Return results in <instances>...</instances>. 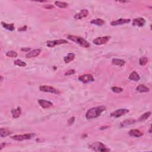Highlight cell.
Listing matches in <instances>:
<instances>
[{"instance_id": "1", "label": "cell", "mask_w": 152, "mask_h": 152, "mask_svg": "<svg viewBox=\"0 0 152 152\" xmlns=\"http://www.w3.org/2000/svg\"><path fill=\"white\" fill-rule=\"evenodd\" d=\"M105 110H106V107L103 106H97L89 109L86 114V119L92 120L97 118Z\"/></svg>"}, {"instance_id": "2", "label": "cell", "mask_w": 152, "mask_h": 152, "mask_svg": "<svg viewBox=\"0 0 152 152\" xmlns=\"http://www.w3.org/2000/svg\"><path fill=\"white\" fill-rule=\"evenodd\" d=\"M67 38L68 39L75 42V43L79 45L80 46H82V47L88 48L90 46V44H89V42L87 41L84 38H81V37L74 36V35H68Z\"/></svg>"}, {"instance_id": "3", "label": "cell", "mask_w": 152, "mask_h": 152, "mask_svg": "<svg viewBox=\"0 0 152 152\" xmlns=\"http://www.w3.org/2000/svg\"><path fill=\"white\" fill-rule=\"evenodd\" d=\"M90 148L92 149L93 151H100V152H105L110 151V149H108L104 144L102 142H97L92 143L90 146Z\"/></svg>"}, {"instance_id": "4", "label": "cell", "mask_w": 152, "mask_h": 152, "mask_svg": "<svg viewBox=\"0 0 152 152\" xmlns=\"http://www.w3.org/2000/svg\"><path fill=\"white\" fill-rule=\"evenodd\" d=\"M39 90L41 92H48V93H51L59 94L60 92L58 90L55 89L53 87L47 86V85H43V86H40L39 87Z\"/></svg>"}, {"instance_id": "5", "label": "cell", "mask_w": 152, "mask_h": 152, "mask_svg": "<svg viewBox=\"0 0 152 152\" xmlns=\"http://www.w3.org/2000/svg\"><path fill=\"white\" fill-rule=\"evenodd\" d=\"M34 136V134H25L21 135H15V136L11 137V138L16 141H23L26 140H29V139H31Z\"/></svg>"}, {"instance_id": "6", "label": "cell", "mask_w": 152, "mask_h": 152, "mask_svg": "<svg viewBox=\"0 0 152 152\" xmlns=\"http://www.w3.org/2000/svg\"><path fill=\"white\" fill-rule=\"evenodd\" d=\"M129 112V111L128 109H125V108H121V109H118V110L112 112L110 115L111 117L116 118L121 117V116L127 114V113H128Z\"/></svg>"}, {"instance_id": "7", "label": "cell", "mask_w": 152, "mask_h": 152, "mask_svg": "<svg viewBox=\"0 0 152 152\" xmlns=\"http://www.w3.org/2000/svg\"><path fill=\"white\" fill-rule=\"evenodd\" d=\"M111 39V36H106L103 37H99L93 40V43L96 45H101L106 44Z\"/></svg>"}, {"instance_id": "8", "label": "cell", "mask_w": 152, "mask_h": 152, "mask_svg": "<svg viewBox=\"0 0 152 152\" xmlns=\"http://www.w3.org/2000/svg\"><path fill=\"white\" fill-rule=\"evenodd\" d=\"M68 44V42L65 39H60V40H48L46 42V45L49 48H53L54 46L62 44Z\"/></svg>"}, {"instance_id": "9", "label": "cell", "mask_w": 152, "mask_h": 152, "mask_svg": "<svg viewBox=\"0 0 152 152\" xmlns=\"http://www.w3.org/2000/svg\"><path fill=\"white\" fill-rule=\"evenodd\" d=\"M79 80L84 83L93 82L94 80L93 76L92 74H86L80 75L79 77Z\"/></svg>"}, {"instance_id": "10", "label": "cell", "mask_w": 152, "mask_h": 152, "mask_svg": "<svg viewBox=\"0 0 152 152\" xmlns=\"http://www.w3.org/2000/svg\"><path fill=\"white\" fill-rule=\"evenodd\" d=\"M146 23V20L144 18L139 17L134 18L133 21V26L135 27H143Z\"/></svg>"}, {"instance_id": "11", "label": "cell", "mask_w": 152, "mask_h": 152, "mask_svg": "<svg viewBox=\"0 0 152 152\" xmlns=\"http://www.w3.org/2000/svg\"><path fill=\"white\" fill-rule=\"evenodd\" d=\"M131 21V19L129 18H120L115 21H113L111 23V25L113 26H116L125 25V24L129 23Z\"/></svg>"}, {"instance_id": "12", "label": "cell", "mask_w": 152, "mask_h": 152, "mask_svg": "<svg viewBox=\"0 0 152 152\" xmlns=\"http://www.w3.org/2000/svg\"><path fill=\"white\" fill-rule=\"evenodd\" d=\"M38 103L40 106L44 109H48L53 106V103L45 99H39Z\"/></svg>"}, {"instance_id": "13", "label": "cell", "mask_w": 152, "mask_h": 152, "mask_svg": "<svg viewBox=\"0 0 152 152\" xmlns=\"http://www.w3.org/2000/svg\"><path fill=\"white\" fill-rule=\"evenodd\" d=\"M88 10H86V9H83V10H81L79 13L75 14L74 16V18L77 20H81L83 18L86 17L88 16Z\"/></svg>"}, {"instance_id": "14", "label": "cell", "mask_w": 152, "mask_h": 152, "mask_svg": "<svg viewBox=\"0 0 152 152\" xmlns=\"http://www.w3.org/2000/svg\"><path fill=\"white\" fill-rule=\"evenodd\" d=\"M40 52H41V50L40 49H34L33 50V51L29 52L26 55V57L27 58H34V57H38V55H39Z\"/></svg>"}, {"instance_id": "15", "label": "cell", "mask_w": 152, "mask_h": 152, "mask_svg": "<svg viewBox=\"0 0 152 152\" xmlns=\"http://www.w3.org/2000/svg\"><path fill=\"white\" fill-rule=\"evenodd\" d=\"M129 135L131 137H137V138H139V137L143 136V133L142 131L138 130V129H131V130L129 131Z\"/></svg>"}, {"instance_id": "16", "label": "cell", "mask_w": 152, "mask_h": 152, "mask_svg": "<svg viewBox=\"0 0 152 152\" xmlns=\"http://www.w3.org/2000/svg\"><path fill=\"white\" fill-rule=\"evenodd\" d=\"M12 114L13 118H18L21 114V109L20 107H17L16 109H13L12 110Z\"/></svg>"}, {"instance_id": "17", "label": "cell", "mask_w": 152, "mask_h": 152, "mask_svg": "<svg viewBox=\"0 0 152 152\" xmlns=\"http://www.w3.org/2000/svg\"><path fill=\"white\" fill-rule=\"evenodd\" d=\"M136 122V120H133V119H129V120H126L123 122H122L121 124H120V127L123 128L127 127V126L132 125V124H134L135 122Z\"/></svg>"}, {"instance_id": "18", "label": "cell", "mask_w": 152, "mask_h": 152, "mask_svg": "<svg viewBox=\"0 0 152 152\" xmlns=\"http://www.w3.org/2000/svg\"><path fill=\"white\" fill-rule=\"evenodd\" d=\"M75 54L73 53H69L64 58V61L65 63H69L73 61L75 59Z\"/></svg>"}, {"instance_id": "19", "label": "cell", "mask_w": 152, "mask_h": 152, "mask_svg": "<svg viewBox=\"0 0 152 152\" xmlns=\"http://www.w3.org/2000/svg\"><path fill=\"white\" fill-rule=\"evenodd\" d=\"M136 90L140 93H145V92H149L150 91V89L147 88L144 84H140L137 87Z\"/></svg>"}, {"instance_id": "20", "label": "cell", "mask_w": 152, "mask_h": 152, "mask_svg": "<svg viewBox=\"0 0 152 152\" xmlns=\"http://www.w3.org/2000/svg\"><path fill=\"white\" fill-rule=\"evenodd\" d=\"M1 25L3 26V27L4 28H5L7 30H10V31H13L15 29V27H14V25L13 23H11V24H8L5 23V22L2 21L1 22Z\"/></svg>"}, {"instance_id": "21", "label": "cell", "mask_w": 152, "mask_h": 152, "mask_svg": "<svg viewBox=\"0 0 152 152\" xmlns=\"http://www.w3.org/2000/svg\"><path fill=\"white\" fill-rule=\"evenodd\" d=\"M140 76H139L138 73H137L136 71L132 72L129 76V79L134 81H138L139 80H140Z\"/></svg>"}, {"instance_id": "22", "label": "cell", "mask_w": 152, "mask_h": 152, "mask_svg": "<svg viewBox=\"0 0 152 152\" xmlns=\"http://www.w3.org/2000/svg\"><path fill=\"white\" fill-rule=\"evenodd\" d=\"M112 63L113 64L116 65V66L122 67L125 65V61L121 60V59L114 58L112 60Z\"/></svg>"}, {"instance_id": "23", "label": "cell", "mask_w": 152, "mask_h": 152, "mask_svg": "<svg viewBox=\"0 0 152 152\" xmlns=\"http://www.w3.org/2000/svg\"><path fill=\"white\" fill-rule=\"evenodd\" d=\"M12 134V132L10 131H9L8 129L4 128H1L0 129V136L1 137H5L9 136Z\"/></svg>"}, {"instance_id": "24", "label": "cell", "mask_w": 152, "mask_h": 152, "mask_svg": "<svg viewBox=\"0 0 152 152\" xmlns=\"http://www.w3.org/2000/svg\"><path fill=\"white\" fill-rule=\"evenodd\" d=\"M105 21L102 18H96V19H93L90 21V23L92 25H97V26H102L105 24Z\"/></svg>"}, {"instance_id": "25", "label": "cell", "mask_w": 152, "mask_h": 152, "mask_svg": "<svg viewBox=\"0 0 152 152\" xmlns=\"http://www.w3.org/2000/svg\"><path fill=\"white\" fill-rule=\"evenodd\" d=\"M151 112H147L146 113H144V114H143L142 116H140V118H138V121L139 122H142V121H146V120H147L148 118H149L150 116L151 115Z\"/></svg>"}, {"instance_id": "26", "label": "cell", "mask_w": 152, "mask_h": 152, "mask_svg": "<svg viewBox=\"0 0 152 152\" xmlns=\"http://www.w3.org/2000/svg\"><path fill=\"white\" fill-rule=\"evenodd\" d=\"M55 5L58 7H59V8H66V7L68 6L67 3H65V2H62V1H55Z\"/></svg>"}, {"instance_id": "27", "label": "cell", "mask_w": 152, "mask_h": 152, "mask_svg": "<svg viewBox=\"0 0 152 152\" xmlns=\"http://www.w3.org/2000/svg\"><path fill=\"white\" fill-rule=\"evenodd\" d=\"M14 65L18 67H25L27 66L26 63L20 60H17L14 61Z\"/></svg>"}, {"instance_id": "28", "label": "cell", "mask_w": 152, "mask_h": 152, "mask_svg": "<svg viewBox=\"0 0 152 152\" xmlns=\"http://www.w3.org/2000/svg\"><path fill=\"white\" fill-rule=\"evenodd\" d=\"M147 62H148V59L147 57H142V58H140V60H139V64H140L141 66H146Z\"/></svg>"}, {"instance_id": "29", "label": "cell", "mask_w": 152, "mask_h": 152, "mask_svg": "<svg viewBox=\"0 0 152 152\" xmlns=\"http://www.w3.org/2000/svg\"><path fill=\"white\" fill-rule=\"evenodd\" d=\"M6 55L8 57H11V58H16L17 56V53L15 51H10L7 52L6 53Z\"/></svg>"}, {"instance_id": "30", "label": "cell", "mask_w": 152, "mask_h": 152, "mask_svg": "<svg viewBox=\"0 0 152 152\" xmlns=\"http://www.w3.org/2000/svg\"><path fill=\"white\" fill-rule=\"evenodd\" d=\"M111 90H112L113 92L116 93H120L123 91V89L121 88H118V87H112L111 88Z\"/></svg>"}, {"instance_id": "31", "label": "cell", "mask_w": 152, "mask_h": 152, "mask_svg": "<svg viewBox=\"0 0 152 152\" xmlns=\"http://www.w3.org/2000/svg\"><path fill=\"white\" fill-rule=\"evenodd\" d=\"M75 73V71L74 70H68L65 73V75L66 76H68V75H71L72 74H74Z\"/></svg>"}, {"instance_id": "32", "label": "cell", "mask_w": 152, "mask_h": 152, "mask_svg": "<svg viewBox=\"0 0 152 152\" xmlns=\"http://www.w3.org/2000/svg\"><path fill=\"white\" fill-rule=\"evenodd\" d=\"M74 121H75V117H74V116H73V117L70 118V119H68V125H72V124H73L74 122Z\"/></svg>"}, {"instance_id": "33", "label": "cell", "mask_w": 152, "mask_h": 152, "mask_svg": "<svg viewBox=\"0 0 152 152\" xmlns=\"http://www.w3.org/2000/svg\"><path fill=\"white\" fill-rule=\"evenodd\" d=\"M44 7L46 9H48V10H50V9H52L53 7V5L51 4H45L44 5Z\"/></svg>"}, {"instance_id": "34", "label": "cell", "mask_w": 152, "mask_h": 152, "mask_svg": "<svg viewBox=\"0 0 152 152\" xmlns=\"http://www.w3.org/2000/svg\"><path fill=\"white\" fill-rule=\"evenodd\" d=\"M27 29V26H23L21 27H20V28H18V30L20 31H26Z\"/></svg>"}, {"instance_id": "35", "label": "cell", "mask_w": 152, "mask_h": 152, "mask_svg": "<svg viewBox=\"0 0 152 152\" xmlns=\"http://www.w3.org/2000/svg\"><path fill=\"white\" fill-rule=\"evenodd\" d=\"M30 50V48H22L21 49V51L24 52H29Z\"/></svg>"}, {"instance_id": "36", "label": "cell", "mask_w": 152, "mask_h": 152, "mask_svg": "<svg viewBox=\"0 0 152 152\" xmlns=\"http://www.w3.org/2000/svg\"><path fill=\"white\" fill-rule=\"evenodd\" d=\"M109 127V126H103V127H101V129H102V130H103V129H107Z\"/></svg>"}, {"instance_id": "37", "label": "cell", "mask_w": 152, "mask_h": 152, "mask_svg": "<svg viewBox=\"0 0 152 152\" xmlns=\"http://www.w3.org/2000/svg\"><path fill=\"white\" fill-rule=\"evenodd\" d=\"M5 143H1V148H0V150H1L5 147Z\"/></svg>"}, {"instance_id": "38", "label": "cell", "mask_w": 152, "mask_h": 152, "mask_svg": "<svg viewBox=\"0 0 152 152\" xmlns=\"http://www.w3.org/2000/svg\"><path fill=\"white\" fill-rule=\"evenodd\" d=\"M128 1H119V3H128Z\"/></svg>"}, {"instance_id": "39", "label": "cell", "mask_w": 152, "mask_h": 152, "mask_svg": "<svg viewBox=\"0 0 152 152\" xmlns=\"http://www.w3.org/2000/svg\"><path fill=\"white\" fill-rule=\"evenodd\" d=\"M151 127H150V129H149V133H151Z\"/></svg>"}, {"instance_id": "40", "label": "cell", "mask_w": 152, "mask_h": 152, "mask_svg": "<svg viewBox=\"0 0 152 152\" xmlns=\"http://www.w3.org/2000/svg\"><path fill=\"white\" fill-rule=\"evenodd\" d=\"M3 76H1V81H3Z\"/></svg>"}]
</instances>
